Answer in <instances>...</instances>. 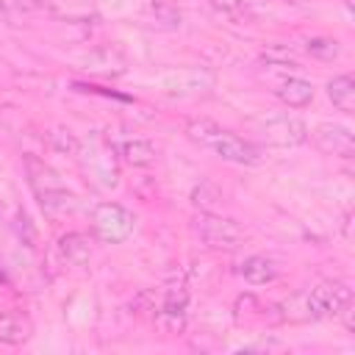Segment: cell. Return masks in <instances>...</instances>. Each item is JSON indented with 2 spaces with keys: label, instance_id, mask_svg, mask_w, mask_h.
I'll use <instances>...</instances> for the list:
<instances>
[{
  "label": "cell",
  "instance_id": "obj_17",
  "mask_svg": "<svg viewBox=\"0 0 355 355\" xmlns=\"http://www.w3.org/2000/svg\"><path fill=\"white\" fill-rule=\"evenodd\" d=\"M225 202V194L216 183L211 180H200L194 189H191V205L200 208V211H216L219 205Z\"/></svg>",
  "mask_w": 355,
  "mask_h": 355
},
{
  "label": "cell",
  "instance_id": "obj_18",
  "mask_svg": "<svg viewBox=\"0 0 355 355\" xmlns=\"http://www.w3.org/2000/svg\"><path fill=\"white\" fill-rule=\"evenodd\" d=\"M305 53L319 61H336L341 55V44L330 36H311V39H305Z\"/></svg>",
  "mask_w": 355,
  "mask_h": 355
},
{
  "label": "cell",
  "instance_id": "obj_4",
  "mask_svg": "<svg viewBox=\"0 0 355 355\" xmlns=\"http://www.w3.org/2000/svg\"><path fill=\"white\" fill-rule=\"evenodd\" d=\"M191 233L208 250H233L244 239L241 225L236 219H230V216L216 214V211H200L191 219Z\"/></svg>",
  "mask_w": 355,
  "mask_h": 355
},
{
  "label": "cell",
  "instance_id": "obj_14",
  "mask_svg": "<svg viewBox=\"0 0 355 355\" xmlns=\"http://www.w3.org/2000/svg\"><path fill=\"white\" fill-rule=\"evenodd\" d=\"M327 100L333 103V108L344 111V114H352L355 111V80L352 75H333L327 80Z\"/></svg>",
  "mask_w": 355,
  "mask_h": 355
},
{
  "label": "cell",
  "instance_id": "obj_2",
  "mask_svg": "<svg viewBox=\"0 0 355 355\" xmlns=\"http://www.w3.org/2000/svg\"><path fill=\"white\" fill-rule=\"evenodd\" d=\"M186 308H189V283L183 269H169L164 280L161 308L155 313V324L161 333H183L186 330Z\"/></svg>",
  "mask_w": 355,
  "mask_h": 355
},
{
  "label": "cell",
  "instance_id": "obj_12",
  "mask_svg": "<svg viewBox=\"0 0 355 355\" xmlns=\"http://www.w3.org/2000/svg\"><path fill=\"white\" fill-rule=\"evenodd\" d=\"M275 97H277L283 105H288V108H305V105H311V100H313V86H311V80L291 75V78H283V80L275 86Z\"/></svg>",
  "mask_w": 355,
  "mask_h": 355
},
{
  "label": "cell",
  "instance_id": "obj_16",
  "mask_svg": "<svg viewBox=\"0 0 355 355\" xmlns=\"http://www.w3.org/2000/svg\"><path fill=\"white\" fill-rule=\"evenodd\" d=\"M211 6L239 22H250L266 11V0H211Z\"/></svg>",
  "mask_w": 355,
  "mask_h": 355
},
{
  "label": "cell",
  "instance_id": "obj_3",
  "mask_svg": "<svg viewBox=\"0 0 355 355\" xmlns=\"http://www.w3.org/2000/svg\"><path fill=\"white\" fill-rule=\"evenodd\" d=\"M305 319H330L352 305V288L344 280H319L313 288L302 291Z\"/></svg>",
  "mask_w": 355,
  "mask_h": 355
},
{
  "label": "cell",
  "instance_id": "obj_20",
  "mask_svg": "<svg viewBox=\"0 0 355 355\" xmlns=\"http://www.w3.org/2000/svg\"><path fill=\"white\" fill-rule=\"evenodd\" d=\"M50 147H53L55 153H64V155H78L80 141L75 139V133H72V130L58 128V130H53V133H50Z\"/></svg>",
  "mask_w": 355,
  "mask_h": 355
},
{
  "label": "cell",
  "instance_id": "obj_5",
  "mask_svg": "<svg viewBox=\"0 0 355 355\" xmlns=\"http://www.w3.org/2000/svg\"><path fill=\"white\" fill-rule=\"evenodd\" d=\"M136 227L133 211H128L119 202H100L92 211V236L103 244H122L130 239Z\"/></svg>",
  "mask_w": 355,
  "mask_h": 355
},
{
  "label": "cell",
  "instance_id": "obj_10",
  "mask_svg": "<svg viewBox=\"0 0 355 355\" xmlns=\"http://www.w3.org/2000/svg\"><path fill=\"white\" fill-rule=\"evenodd\" d=\"M58 255L69 266H83L92 258V236L83 230H69L58 239Z\"/></svg>",
  "mask_w": 355,
  "mask_h": 355
},
{
  "label": "cell",
  "instance_id": "obj_9",
  "mask_svg": "<svg viewBox=\"0 0 355 355\" xmlns=\"http://www.w3.org/2000/svg\"><path fill=\"white\" fill-rule=\"evenodd\" d=\"M114 153H116L128 166H136V169L153 166L155 158H158V147H155L150 139H141V136H130V139L114 141Z\"/></svg>",
  "mask_w": 355,
  "mask_h": 355
},
{
  "label": "cell",
  "instance_id": "obj_22",
  "mask_svg": "<svg viewBox=\"0 0 355 355\" xmlns=\"http://www.w3.org/2000/svg\"><path fill=\"white\" fill-rule=\"evenodd\" d=\"M288 3H297L300 6V3H313V0H288Z\"/></svg>",
  "mask_w": 355,
  "mask_h": 355
},
{
  "label": "cell",
  "instance_id": "obj_6",
  "mask_svg": "<svg viewBox=\"0 0 355 355\" xmlns=\"http://www.w3.org/2000/svg\"><path fill=\"white\" fill-rule=\"evenodd\" d=\"M261 133L266 139V144L272 147H300L311 139V130L308 125L294 116V114H275V116H266L261 122Z\"/></svg>",
  "mask_w": 355,
  "mask_h": 355
},
{
  "label": "cell",
  "instance_id": "obj_1",
  "mask_svg": "<svg viewBox=\"0 0 355 355\" xmlns=\"http://www.w3.org/2000/svg\"><path fill=\"white\" fill-rule=\"evenodd\" d=\"M186 139L216 153L222 161L227 164H239V166H255L261 164V147L230 133L227 128L216 125L214 119H205V116H197V119H189L186 128H183Z\"/></svg>",
  "mask_w": 355,
  "mask_h": 355
},
{
  "label": "cell",
  "instance_id": "obj_11",
  "mask_svg": "<svg viewBox=\"0 0 355 355\" xmlns=\"http://www.w3.org/2000/svg\"><path fill=\"white\" fill-rule=\"evenodd\" d=\"M141 17L161 31H178L183 25V11L172 0H147L141 6Z\"/></svg>",
  "mask_w": 355,
  "mask_h": 355
},
{
  "label": "cell",
  "instance_id": "obj_7",
  "mask_svg": "<svg viewBox=\"0 0 355 355\" xmlns=\"http://www.w3.org/2000/svg\"><path fill=\"white\" fill-rule=\"evenodd\" d=\"M313 136V144L327 153V155H338V158H352L355 153V136L347 125H338V122H322L316 125V130L311 133Z\"/></svg>",
  "mask_w": 355,
  "mask_h": 355
},
{
  "label": "cell",
  "instance_id": "obj_21",
  "mask_svg": "<svg viewBox=\"0 0 355 355\" xmlns=\"http://www.w3.org/2000/svg\"><path fill=\"white\" fill-rule=\"evenodd\" d=\"M261 58L266 61V64H275V67H286V64H297V58H294V53L288 50V47H283V44H269L263 53H261Z\"/></svg>",
  "mask_w": 355,
  "mask_h": 355
},
{
  "label": "cell",
  "instance_id": "obj_19",
  "mask_svg": "<svg viewBox=\"0 0 355 355\" xmlns=\"http://www.w3.org/2000/svg\"><path fill=\"white\" fill-rule=\"evenodd\" d=\"M39 205H42V211H44V214H64V211H69V208L75 205V197H72V191L61 189V191H55V194L42 197V200H39Z\"/></svg>",
  "mask_w": 355,
  "mask_h": 355
},
{
  "label": "cell",
  "instance_id": "obj_15",
  "mask_svg": "<svg viewBox=\"0 0 355 355\" xmlns=\"http://www.w3.org/2000/svg\"><path fill=\"white\" fill-rule=\"evenodd\" d=\"M33 336V327L19 313H0V344L19 347Z\"/></svg>",
  "mask_w": 355,
  "mask_h": 355
},
{
  "label": "cell",
  "instance_id": "obj_8",
  "mask_svg": "<svg viewBox=\"0 0 355 355\" xmlns=\"http://www.w3.org/2000/svg\"><path fill=\"white\" fill-rule=\"evenodd\" d=\"M22 166H25L28 186H31V191L36 194V200H42V197H47V194H55V191L67 189L64 180H61V175H58L50 164H44L42 158H36V155H25V158H22Z\"/></svg>",
  "mask_w": 355,
  "mask_h": 355
},
{
  "label": "cell",
  "instance_id": "obj_13",
  "mask_svg": "<svg viewBox=\"0 0 355 355\" xmlns=\"http://www.w3.org/2000/svg\"><path fill=\"white\" fill-rule=\"evenodd\" d=\"M239 275H241L250 286H266V283L277 280L280 269H277V263H275L272 258H266V255H250V258H244V261L239 263Z\"/></svg>",
  "mask_w": 355,
  "mask_h": 355
}]
</instances>
